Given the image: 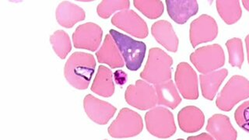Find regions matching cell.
Instances as JSON below:
<instances>
[{
	"instance_id": "obj_1",
	"label": "cell",
	"mask_w": 249,
	"mask_h": 140,
	"mask_svg": "<svg viewBox=\"0 0 249 140\" xmlns=\"http://www.w3.org/2000/svg\"><path fill=\"white\" fill-rule=\"evenodd\" d=\"M95 67L93 54L80 52H74L65 65V78L76 89H88L95 72Z\"/></svg>"
},
{
	"instance_id": "obj_2",
	"label": "cell",
	"mask_w": 249,
	"mask_h": 140,
	"mask_svg": "<svg viewBox=\"0 0 249 140\" xmlns=\"http://www.w3.org/2000/svg\"><path fill=\"white\" fill-rule=\"evenodd\" d=\"M173 59L169 54L159 49L152 48L149 51L147 61L140 77L149 84H159L171 80V66Z\"/></svg>"
},
{
	"instance_id": "obj_3",
	"label": "cell",
	"mask_w": 249,
	"mask_h": 140,
	"mask_svg": "<svg viewBox=\"0 0 249 140\" xmlns=\"http://www.w3.org/2000/svg\"><path fill=\"white\" fill-rule=\"evenodd\" d=\"M109 35L116 44L126 68L130 71H137L142 66L146 55V44L142 41H136L115 30H110Z\"/></svg>"
},
{
	"instance_id": "obj_4",
	"label": "cell",
	"mask_w": 249,
	"mask_h": 140,
	"mask_svg": "<svg viewBox=\"0 0 249 140\" xmlns=\"http://www.w3.org/2000/svg\"><path fill=\"white\" fill-rule=\"evenodd\" d=\"M249 97V80L239 75L232 76L218 94L216 105L224 111H231L237 103Z\"/></svg>"
},
{
	"instance_id": "obj_5",
	"label": "cell",
	"mask_w": 249,
	"mask_h": 140,
	"mask_svg": "<svg viewBox=\"0 0 249 140\" xmlns=\"http://www.w3.org/2000/svg\"><path fill=\"white\" fill-rule=\"evenodd\" d=\"M143 128L142 117L131 109H121L115 120L110 124L107 132L113 138H130L138 136Z\"/></svg>"
},
{
	"instance_id": "obj_6",
	"label": "cell",
	"mask_w": 249,
	"mask_h": 140,
	"mask_svg": "<svg viewBox=\"0 0 249 140\" xmlns=\"http://www.w3.org/2000/svg\"><path fill=\"white\" fill-rule=\"evenodd\" d=\"M190 61L201 74L214 72L225 63L224 49L218 44L198 48L190 55Z\"/></svg>"
},
{
	"instance_id": "obj_7",
	"label": "cell",
	"mask_w": 249,
	"mask_h": 140,
	"mask_svg": "<svg viewBox=\"0 0 249 140\" xmlns=\"http://www.w3.org/2000/svg\"><path fill=\"white\" fill-rule=\"evenodd\" d=\"M145 122L148 132L157 138H170L176 132L173 114L165 107L150 110L145 115Z\"/></svg>"
},
{
	"instance_id": "obj_8",
	"label": "cell",
	"mask_w": 249,
	"mask_h": 140,
	"mask_svg": "<svg viewBox=\"0 0 249 140\" xmlns=\"http://www.w3.org/2000/svg\"><path fill=\"white\" fill-rule=\"evenodd\" d=\"M124 99L128 105L141 111L155 107L158 105V97L154 86L145 80H139L134 85L128 86Z\"/></svg>"
},
{
	"instance_id": "obj_9",
	"label": "cell",
	"mask_w": 249,
	"mask_h": 140,
	"mask_svg": "<svg viewBox=\"0 0 249 140\" xmlns=\"http://www.w3.org/2000/svg\"><path fill=\"white\" fill-rule=\"evenodd\" d=\"M111 23L133 37L143 39L149 35L147 24L134 10H127L113 16Z\"/></svg>"
},
{
	"instance_id": "obj_10",
	"label": "cell",
	"mask_w": 249,
	"mask_h": 140,
	"mask_svg": "<svg viewBox=\"0 0 249 140\" xmlns=\"http://www.w3.org/2000/svg\"><path fill=\"white\" fill-rule=\"evenodd\" d=\"M218 26L216 20L207 14H202L190 24V42L193 48L202 43L213 41L217 37Z\"/></svg>"
},
{
	"instance_id": "obj_11",
	"label": "cell",
	"mask_w": 249,
	"mask_h": 140,
	"mask_svg": "<svg viewBox=\"0 0 249 140\" xmlns=\"http://www.w3.org/2000/svg\"><path fill=\"white\" fill-rule=\"evenodd\" d=\"M175 80L178 89L183 98L186 100L198 99V76L189 63L181 62L178 65Z\"/></svg>"
},
{
	"instance_id": "obj_12",
	"label": "cell",
	"mask_w": 249,
	"mask_h": 140,
	"mask_svg": "<svg viewBox=\"0 0 249 140\" xmlns=\"http://www.w3.org/2000/svg\"><path fill=\"white\" fill-rule=\"evenodd\" d=\"M103 31L96 23H86L79 26L72 35L76 49L95 52L101 45Z\"/></svg>"
},
{
	"instance_id": "obj_13",
	"label": "cell",
	"mask_w": 249,
	"mask_h": 140,
	"mask_svg": "<svg viewBox=\"0 0 249 140\" xmlns=\"http://www.w3.org/2000/svg\"><path fill=\"white\" fill-rule=\"evenodd\" d=\"M84 107L89 119L98 124H107L117 111L116 107L111 104L101 101L91 94L84 97Z\"/></svg>"
},
{
	"instance_id": "obj_14",
	"label": "cell",
	"mask_w": 249,
	"mask_h": 140,
	"mask_svg": "<svg viewBox=\"0 0 249 140\" xmlns=\"http://www.w3.org/2000/svg\"><path fill=\"white\" fill-rule=\"evenodd\" d=\"M167 13L175 23L184 24L198 11L196 0H166Z\"/></svg>"
},
{
	"instance_id": "obj_15",
	"label": "cell",
	"mask_w": 249,
	"mask_h": 140,
	"mask_svg": "<svg viewBox=\"0 0 249 140\" xmlns=\"http://www.w3.org/2000/svg\"><path fill=\"white\" fill-rule=\"evenodd\" d=\"M206 131L216 140H236L237 132L229 118L221 114L213 115L208 119Z\"/></svg>"
},
{
	"instance_id": "obj_16",
	"label": "cell",
	"mask_w": 249,
	"mask_h": 140,
	"mask_svg": "<svg viewBox=\"0 0 249 140\" xmlns=\"http://www.w3.org/2000/svg\"><path fill=\"white\" fill-rule=\"evenodd\" d=\"M152 35L160 45L171 52H176L178 49V37L174 31L171 23L162 19L155 22L151 27Z\"/></svg>"
},
{
	"instance_id": "obj_17",
	"label": "cell",
	"mask_w": 249,
	"mask_h": 140,
	"mask_svg": "<svg viewBox=\"0 0 249 140\" xmlns=\"http://www.w3.org/2000/svg\"><path fill=\"white\" fill-rule=\"evenodd\" d=\"M178 122L183 132L194 133L204 125V114L196 106H187L179 111Z\"/></svg>"
},
{
	"instance_id": "obj_18",
	"label": "cell",
	"mask_w": 249,
	"mask_h": 140,
	"mask_svg": "<svg viewBox=\"0 0 249 140\" xmlns=\"http://www.w3.org/2000/svg\"><path fill=\"white\" fill-rule=\"evenodd\" d=\"M97 61L101 64H107L111 69L123 68L124 60L116 44L111 35L105 36L103 45L96 53Z\"/></svg>"
},
{
	"instance_id": "obj_19",
	"label": "cell",
	"mask_w": 249,
	"mask_h": 140,
	"mask_svg": "<svg viewBox=\"0 0 249 140\" xmlns=\"http://www.w3.org/2000/svg\"><path fill=\"white\" fill-rule=\"evenodd\" d=\"M56 19L62 27L71 28L76 23L85 19V12L80 6L72 2H61L55 12Z\"/></svg>"
},
{
	"instance_id": "obj_20",
	"label": "cell",
	"mask_w": 249,
	"mask_h": 140,
	"mask_svg": "<svg viewBox=\"0 0 249 140\" xmlns=\"http://www.w3.org/2000/svg\"><path fill=\"white\" fill-rule=\"evenodd\" d=\"M228 75L227 69L216 70L208 74H201L199 80L202 96L209 101H213Z\"/></svg>"
},
{
	"instance_id": "obj_21",
	"label": "cell",
	"mask_w": 249,
	"mask_h": 140,
	"mask_svg": "<svg viewBox=\"0 0 249 140\" xmlns=\"http://www.w3.org/2000/svg\"><path fill=\"white\" fill-rule=\"evenodd\" d=\"M154 87L158 97V105L160 106L175 109L181 103V97L172 80L155 84Z\"/></svg>"
},
{
	"instance_id": "obj_22",
	"label": "cell",
	"mask_w": 249,
	"mask_h": 140,
	"mask_svg": "<svg viewBox=\"0 0 249 140\" xmlns=\"http://www.w3.org/2000/svg\"><path fill=\"white\" fill-rule=\"evenodd\" d=\"M90 89L93 93L101 97H111L115 93V84L111 70L105 66H100Z\"/></svg>"
},
{
	"instance_id": "obj_23",
	"label": "cell",
	"mask_w": 249,
	"mask_h": 140,
	"mask_svg": "<svg viewBox=\"0 0 249 140\" xmlns=\"http://www.w3.org/2000/svg\"><path fill=\"white\" fill-rule=\"evenodd\" d=\"M218 14L228 25L237 23L242 15L241 5L237 0H217L216 2Z\"/></svg>"
},
{
	"instance_id": "obj_24",
	"label": "cell",
	"mask_w": 249,
	"mask_h": 140,
	"mask_svg": "<svg viewBox=\"0 0 249 140\" xmlns=\"http://www.w3.org/2000/svg\"><path fill=\"white\" fill-rule=\"evenodd\" d=\"M53 50L61 59H65L71 49L72 45L68 34L63 31H57L50 37Z\"/></svg>"
},
{
	"instance_id": "obj_25",
	"label": "cell",
	"mask_w": 249,
	"mask_h": 140,
	"mask_svg": "<svg viewBox=\"0 0 249 140\" xmlns=\"http://www.w3.org/2000/svg\"><path fill=\"white\" fill-rule=\"evenodd\" d=\"M133 4L137 10H140L149 19H158L163 13V5L161 1L135 0L133 1Z\"/></svg>"
},
{
	"instance_id": "obj_26",
	"label": "cell",
	"mask_w": 249,
	"mask_h": 140,
	"mask_svg": "<svg viewBox=\"0 0 249 140\" xmlns=\"http://www.w3.org/2000/svg\"><path fill=\"white\" fill-rule=\"evenodd\" d=\"M226 47L229 54V63L231 66L241 69L245 59L242 41L237 37H233L226 42Z\"/></svg>"
},
{
	"instance_id": "obj_27",
	"label": "cell",
	"mask_w": 249,
	"mask_h": 140,
	"mask_svg": "<svg viewBox=\"0 0 249 140\" xmlns=\"http://www.w3.org/2000/svg\"><path fill=\"white\" fill-rule=\"evenodd\" d=\"M130 2L128 0H105L97 6V13L100 18L107 19L116 11L129 9Z\"/></svg>"
},
{
	"instance_id": "obj_28",
	"label": "cell",
	"mask_w": 249,
	"mask_h": 140,
	"mask_svg": "<svg viewBox=\"0 0 249 140\" xmlns=\"http://www.w3.org/2000/svg\"><path fill=\"white\" fill-rule=\"evenodd\" d=\"M234 119L240 128H242L245 132H249V101L241 104L236 109Z\"/></svg>"
},
{
	"instance_id": "obj_29",
	"label": "cell",
	"mask_w": 249,
	"mask_h": 140,
	"mask_svg": "<svg viewBox=\"0 0 249 140\" xmlns=\"http://www.w3.org/2000/svg\"><path fill=\"white\" fill-rule=\"evenodd\" d=\"M115 81L118 85L123 86L128 80V75L123 70H117L114 73Z\"/></svg>"
},
{
	"instance_id": "obj_30",
	"label": "cell",
	"mask_w": 249,
	"mask_h": 140,
	"mask_svg": "<svg viewBox=\"0 0 249 140\" xmlns=\"http://www.w3.org/2000/svg\"><path fill=\"white\" fill-rule=\"evenodd\" d=\"M187 140H215V139L211 135L203 132L202 134L198 135V136H189Z\"/></svg>"
},
{
	"instance_id": "obj_31",
	"label": "cell",
	"mask_w": 249,
	"mask_h": 140,
	"mask_svg": "<svg viewBox=\"0 0 249 140\" xmlns=\"http://www.w3.org/2000/svg\"><path fill=\"white\" fill-rule=\"evenodd\" d=\"M245 45H246V49H247L248 62L249 64V35H248L245 37Z\"/></svg>"
},
{
	"instance_id": "obj_32",
	"label": "cell",
	"mask_w": 249,
	"mask_h": 140,
	"mask_svg": "<svg viewBox=\"0 0 249 140\" xmlns=\"http://www.w3.org/2000/svg\"><path fill=\"white\" fill-rule=\"evenodd\" d=\"M242 3H243L244 7H245L248 11H249V0H243Z\"/></svg>"
},
{
	"instance_id": "obj_33",
	"label": "cell",
	"mask_w": 249,
	"mask_h": 140,
	"mask_svg": "<svg viewBox=\"0 0 249 140\" xmlns=\"http://www.w3.org/2000/svg\"><path fill=\"white\" fill-rule=\"evenodd\" d=\"M183 140V139H178V140Z\"/></svg>"
},
{
	"instance_id": "obj_34",
	"label": "cell",
	"mask_w": 249,
	"mask_h": 140,
	"mask_svg": "<svg viewBox=\"0 0 249 140\" xmlns=\"http://www.w3.org/2000/svg\"></svg>"
}]
</instances>
